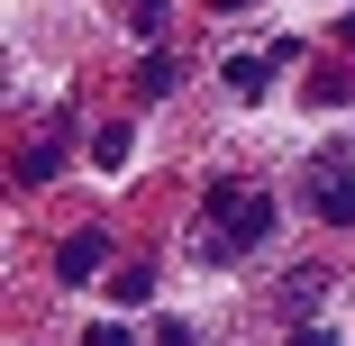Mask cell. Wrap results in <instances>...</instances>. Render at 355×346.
<instances>
[{
	"instance_id": "obj_12",
	"label": "cell",
	"mask_w": 355,
	"mask_h": 346,
	"mask_svg": "<svg viewBox=\"0 0 355 346\" xmlns=\"http://www.w3.org/2000/svg\"><path fill=\"white\" fill-rule=\"evenodd\" d=\"M346 46H355V19H346Z\"/></svg>"
},
{
	"instance_id": "obj_8",
	"label": "cell",
	"mask_w": 355,
	"mask_h": 346,
	"mask_svg": "<svg viewBox=\"0 0 355 346\" xmlns=\"http://www.w3.org/2000/svg\"><path fill=\"white\" fill-rule=\"evenodd\" d=\"M55 164H64V137H46V146H28V182H46Z\"/></svg>"
},
{
	"instance_id": "obj_2",
	"label": "cell",
	"mask_w": 355,
	"mask_h": 346,
	"mask_svg": "<svg viewBox=\"0 0 355 346\" xmlns=\"http://www.w3.org/2000/svg\"><path fill=\"white\" fill-rule=\"evenodd\" d=\"M310 210H319L328 228H355V155H346V146H328V155L310 164Z\"/></svg>"
},
{
	"instance_id": "obj_4",
	"label": "cell",
	"mask_w": 355,
	"mask_h": 346,
	"mask_svg": "<svg viewBox=\"0 0 355 346\" xmlns=\"http://www.w3.org/2000/svg\"><path fill=\"white\" fill-rule=\"evenodd\" d=\"M55 264H64V283H92V273L110 264V237H101V228H73V237H64V255H55Z\"/></svg>"
},
{
	"instance_id": "obj_9",
	"label": "cell",
	"mask_w": 355,
	"mask_h": 346,
	"mask_svg": "<svg viewBox=\"0 0 355 346\" xmlns=\"http://www.w3.org/2000/svg\"><path fill=\"white\" fill-rule=\"evenodd\" d=\"M282 346H337L328 328H292V337H282Z\"/></svg>"
},
{
	"instance_id": "obj_7",
	"label": "cell",
	"mask_w": 355,
	"mask_h": 346,
	"mask_svg": "<svg viewBox=\"0 0 355 346\" xmlns=\"http://www.w3.org/2000/svg\"><path fill=\"white\" fill-rule=\"evenodd\" d=\"M137 92L164 101V92H173V55H137Z\"/></svg>"
},
{
	"instance_id": "obj_6",
	"label": "cell",
	"mask_w": 355,
	"mask_h": 346,
	"mask_svg": "<svg viewBox=\"0 0 355 346\" xmlns=\"http://www.w3.org/2000/svg\"><path fill=\"white\" fill-rule=\"evenodd\" d=\"M128 155H137V137H128V128H101V137H92V164H101V173H119Z\"/></svg>"
},
{
	"instance_id": "obj_10",
	"label": "cell",
	"mask_w": 355,
	"mask_h": 346,
	"mask_svg": "<svg viewBox=\"0 0 355 346\" xmlns=\"http://www.w3.org/2000/svg\"><path fill=\"white\" fill-rule=\"evenodd\" d=\"M155 346H191V328H182V319H164V328H155Z\"/></svg>"
},
{
	"instance_id": "obj_3",
	"label": "cell",
	"mask_w": 355,
	"mask_h": 346,
	"mask_svg": "<svg viewBox=\"0 0 355 346\" xmlns=\"http://www.w3.org/2000/svg\"><path fill=\"white\" fill-rule=\"evenodd\" d=\"M282 55H292V46H264V55H228V92H237V101H264V92H273V73H282Z\"/></svg>"
},
{
	"instance_id": "obj_11",
	"label": "cell",
	"mask_w": 355,
	"mask_h": 346,
	"mask_svg": "<svg viewBox=\"0 0 355 346\" xmlns=\"http://www.w3.org/2000/svg\"><path fill=\"white\" fill-rule=\"evenodd\" d=\"M83 346H128V328H92V337H83Z\"/></svg>"
},
{
	"instance_id": "obj_1",
	"label": "cell",
	"mask_w": 355,
	"mask_h": 346,
	"mask_svg": "<svg viewBox=\"0 0 355 346\" xmlns=\"http://www.w3.org/2000/svg\"><path fill=\"white\" fill-rule=\"evenodd\" d=\"M264 237H273V200H264V191H219L209 219H200V255H209V264H237V255H255Z\"/></svg>"
},
{
	"instance_id": "obj_5",
	"label": "cell",
	"mask_w": 355,
	"mask_h": 346,
	"mask_svg": "<svg viewBox=\"0 0 355 346\" xmlns=\"http://www.w3.org/2000/svg\"><path fill=\"white\" fill-rule=\"evenodd\" d=\"M110 301H119V310L155 301V273H146V264H119V273H110Z\"/></svg>"
}]
</instances>
